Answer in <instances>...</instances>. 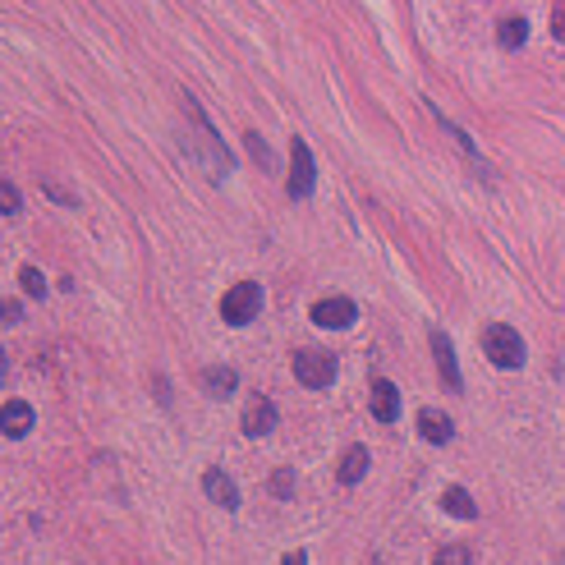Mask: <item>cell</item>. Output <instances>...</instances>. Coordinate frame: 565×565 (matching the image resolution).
Listing matches in <instances>:
<instances>
[{
	"label": "cell",
	"mask_w": 565,
	"mask_h": 565,
	"mask_svg": "<svg viewBox=\"0 0 565 565\" xmlns=\"http://www.w3.org/2000/svg\"><path fill=\"white\" fill-rule=\"evenodd\" d=\"M184 111H188V120H194V152L203 156V166L211 171V179H221V175H230V152H226V143L217 139V129L207 124V115H203V106L194 101V97H184Z\"/></svg>",
	"instance_id": "6da1fadb"
},
{
	"label": "cell",
	"mask_w": 565,
	"mask_h": 565,
	"mask_svg": "<svg viewBox=\"0 0 565 565\" xmlns=\"http://www.w3.org/2000/svg\"><path fill=\"white\" fill-rule=\"evenodd\" d=\"M482 349H488V359L497 368H524V359H529L524 336L515 327H505V322H492V327L482 331Z\"/></svg>",
	"instance_id": "7a4b0ae2"
},
{
	"label": "cell",
	"mask_w": 565,
	"mask_h": 565,
	"mask_svg": "<svg viewBox=\"0 0 565 565\" xmlns=\"http://www.w3.org/2000/svg\"><path fill=\"white\" fill-rule=\"evenodd\" d=\"M262 308V285L258 281H239L226 290V299H221V317L230 322V327H249V322L258 317Z\"/></svg>",
	"instance_id": "3957f363"
},
{
	"label": "cell",
	"mask_w": 565,
	"mask_h": 565,
	"mask_svg": "<svg viewBox=\"0 0 565 565\" xmlns=\"http://www.w3.org/2000/svg\"><path fill=\"white\" fill-rule=\"evenodd\" d=\"M290 363H294V377H299L304 386H313V391L336 382V359L327 354V349H294Z\"/></svg>",
	"instance_id": "277c9868"
},
{
	"label": "cell",
	"mask_w": 565,
	"mask_h": 565,
	"mask_svg": "<svg viewBox=\"0 0 565 565\" xmlns=\"http://www.w3.org/2000/svg\"><path fill=\"white\" fill-rule=\"evenodd\" d=\"M317 184V166H313V152L304 139H290V179H285V194L290 198H308Z\"/></svg>",
	"instance_id": "5b68a950"
},
{
	"label": "cell",
	"mask_w": 565,
	"mask_h": 565,
	"mask_svg": "<svg viewBox=\"0 0 565 565\" xmlns=\"http://www.w3.org/2000/svg\"><path fill=\"white\" fill-rule=\"evenodd\" d=\"M354 299H345V294H331V299H317L313 304V322L317 327H327V331H340V327H354Z\"/></svg>",
	"instance_id": "8992f818"
},
{
	"label": "cell",
	"mask_w": 565,
	"mask_h": 565,
	"mask_svg": "<svg viewBox=\"0 0 565 565\" xmlns=\"http://www.w3.org/2000/svg\"><path fill=\"white\" fill-rule=\"evenodd\" d=\"M433 359H437V372H442V386L446 391H460L465 377H460V363H455V345L446 331H433Z\"/></svg>",
	"instance_id": "52a82bcc"
},
{
	"label": "cell",
	"mask_w": 565,
	"mask_h": 565,
	"mask_svg": "<svg viewBox=\"0 0 565 565\" xmlns=\"http://www.w3.org/2000/svg\"><path fill=\"white\" fill-rule=\"evenodd\" d=\"M0 433H5V437H28L33 433V405H28V400H10V405H0Z\"/></svg>",
	"instance_id": "ba28073f"
},
{
	"label": "cell",
	"mask_w": 565,
	"mask_h": 565,
	"mask_svg": "<svg viewBox=\"0 0 565 565\" xmlns=\"http://www.w3.org/2000/svg\"><path fill=\"white\" fill-rule=\"evenodd\" d=\"M372 418L377 423H395L400 418V391H395V382H386V377L372 382Z\"/></svg>",
	"instance_id": "9c48e42d"
},
{
	"label": "cell",
	"mask_w": 565,
	"mask_h": 565,
	"mask_svg": "<svg viewBox=\"0 0 565 565\" xmlns=\"http://www.w3.org/2000/svg\"><path fill=\"white\" fill-rule=\"evenodd\" d=\"M276 427V405L267 395H253L249 400V410H244V433L249 437H267Z\"/></svg>",
	"instance_id": "30bf717a"
},
{
	"label": "cell",
	"mask_w": 565,
	"mask_h": 565,
	"mask_svg": "<svg viewBox=\"0 0 565 565\" xmlns=\"http://www.w3.org/2000/svg\"><path fill=\"white\" fill-rule=\"evenodd\" d=\"M418 437L433 442V446H446V442L455 437L450 414H442V410H418Z\"/></svg>",
	"instance_id": "8fae6325"
},
{
	"label": "cell",
	"mask_w": 565,
	"mask_h": 565,
	"mask_svg": "<svg viewBox=\"0 0 565 565\" xmlns=\"http://www.w3.org/2000/svg\"><path fill=\"white\" fill-rule=\"evenodd\" d=\"M203 492L217 501V505H226V510L239 505V488H235V478H230L226 469H207V473H203Z\"/></svg>",
	"instance_id": "7c38bea8"
},
{
	"label": "cell",
	"mask_w": 565,
	"mask_h": 565,
	"mask_svg": "<svg viewBox=\"0 0 565 565\" xmlns=\"http://www.w3.org/2000/svg\"><path fill=\"white\" fill-rule=\"evenodd\" d=\"M368 473V446H349L345 455H340V469H336V478L345 482V488H354V482Z\"/></svg>",
	"instance_id": "4fadbf2b"
},
{
	"label": "cell",
	"mask_w": 565,
	"mask_h": 565,
	"mask_svg": "<svg viewBox=\"0 0 565 565\" xmlns=\"http://www.w3.org/2000/svg\"><path fill=\"white\" fill-rule=\"evenodd\" d=\"M442 510L455 515V520H478V505H473V497L465 488H446L442 492Z\"/></svg>",
	"instance_id": "5bb4252c"
},
{
	"label": "cell",
	"mask_w": 565,
	"mask_h": 565,
	"mask_svg": "<svg viewBox=\"0 0 565 565\" xmlns=\"http://www.w3.org/2000/svg\"><path fill=\"white\" fill-rule=\"evenodd\" d=\"M497 42H501L505 51H520V46L529 42V19H520V14L501 19V28H497Z\"/></svg>",
	"instance_id": "9a60e30c"
},
{
	"label": "cell",
	"mask_w": 565,
	"mask_h": 565,
	"mask_svg": "<svg viewBox=\"0 0 565 565\" xmlns=\"http://www.w3.org/2000/svg\"><path fill=\"white\" fill-rule=\"evenodd\" d=\"M239 386V372L235 368H203V391L207 395H230Z\"/></svg>",
	"instance_id": "2e32d148"
},
{
	"label": "cell",
	"mask_w": 565,
	"mask_h": 565,
	"mask_svg": "<svg viewBox=\"0 0 565 565\" xmlns=\"http://www.w3.org/2000/svg\"><path fill=\"white\" fill-rule=\"evenodd\" d=\"M433 565H473V552H469L465 543H450V547H442V552L433 556Z\"/></svg>",
	"instance_id": "e0dca14e"
},
{
	"label": "cell",
	"mask_w": 565,
	"mask_h": 565,
	"mask_svg": "<svg viewBox=\"0 0 565 565\" xmlns=\"http://www.w3.org/2000/svg\"><path fill=\"white\" fill-rule=\"evenodd\" d=\"M19 285H23V294H33V299H42V294H46V276L37 272V267H23Z\"/></svg>",
	"instance_id": "ac0fdd59"
},
{
	"label": "cell",
	"mask_w": 565,
	"mask_h": 565,
	"mask_svg": "<svg viewBox=\"0 0 565 565\" xmlns=\"http://www.w3.org/2000/svg\"><path fill=\"white\" fill-rule=\"evenodd\" d=\"M19 207H23V198H19V188H14L10 179H0V211H5V217H14Z\"/></svg>",
	"instance_id": "d6986e66"
},
{
	"label": "cell",
	"mask_w": 565,
	"mask_h": 565,
	"mask_svg": "<svg viewBox=\"0 0 565 565\" xmlns=\"http://www.w3.org/2000/svg\"><path fill=\"white\" fill-rule=\"evenodd\" d=\"M272 497H281V501L294 497V469H276L272 473Z\"/></svg>",
	"instance_id": "ffe728a7"
},
{
	"label": "cell",
	"mask_w": 565,
	"mask_h": 565,
	"mask_svg": "<svg viewBox=\"0 0 565 565\" xmlns=\"http://www.w3.org/2000/svg\"><path fill=\"white\" fill-rule=\"evenodd\" d=\"M244 143H249V152H253V161H262V166H272V152H267V143L258 139V133H244Z\"/></svg>",
	"instance_id": "44dd1931"
},
{
	"label": "cell",
	"mask_w": 565,
	"mask_h": 565,
	"mask_svg": "<svg viewBox=\"0 0 565 565\" xmlns=\"http://www.w3.org/2000/svg\"><path fill=\"white\" fill-rule=\"evenodd\" d=\"M552 37H556V42H565V0L552 10Z\"/></svg>",
	"instance_id": "7402d4cb"
},
{
	"label": "cell",
	"mask_w": 565,
	"mask_h": 565,
	"mask_svg": "<svg viewBox=\"0 0 565 565\" xmlns=\"http://www.w3.org/2000/svg\"><path fill=\"white\" fill-rule=\"evenodd\" d=\"M0 317H5V322H19V317H23V304H19V299H0Z\"/></svg>",
	"instance_id": "603a6c76"
},
{
	"label": "cell",
	"mask_w": 565,
	"mask_h": 565,
	"mask_svg": "<svg viewBox=\"0 0 565 565\" xmlns=\"http://www.w3.org/2000/svg\"><path fill=\"white\" fill-rule=\"evenodd\" d=\"M281 565H308V556H304V552H285Z\"/></svg>",
	"instance_id": "cb8c5ba5"
},
{
	"label": "cell",
	"mask_w": 565,
	"mask_h": 565,
	"mask_svg": "<svg viewBox=\"0 0 565 565\" xmlns=\"http://www.w3.org/2000/svg\"><path fill=\"white\" fill-rule=\"evenodd\" d=\"M0 377H5V349H0Z\"/></svg>",
	"instance_id": "d4e9b609"
}]
</instances>
